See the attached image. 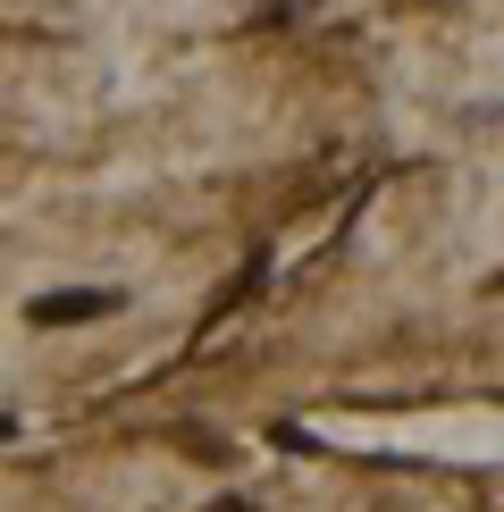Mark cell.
Returning a JSON list of instances; mask_svg holds the SVG:
<instances>
[{
	"instance_id": "6da1fadb",
	"label": "cell",
	"mask_w": 504,
	"mask_h": 512,
	"mask_svg": "<svg viewBox=\"0 0 504 512\" xmlns=\"http://www.w3.org/2000/svg\"><path fill=\"white\" fill-rule=\"evenodd\" d=\"M126 303L118 286H68V294H42V303H26L34 328H76V319H110Z\"/></svg>"
}]
</instances>
